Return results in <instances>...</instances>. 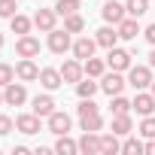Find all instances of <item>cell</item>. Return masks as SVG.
Returning a JSON list of instances; mask_svg holds the SVG:
<instances>
[{
    "instance_id": "obj_31",
    "label": "cell",
    "mask_w": 155,
    "mask_h": 155,
    "mask_svg": "<svg viewBox=\"0 0 155 155\" xmlns=\"http://www.w3.org/2000/svg\"><path fill=\"white\" fill-rule=\"evenodd\" d=\"M101 125H104L101 113H91V116H82V131H101Z\"/></svg>"
},
{
    "instance_id": "obj_23",
    "label": "cell",
    "mask_w": 155,
    "mask_h": 155,
    "mask_svg": "<svg viewBox=\"0 0 155 155\" xmlns=\"http://www.w3.org/2000/svg\"><path fill=\"white\" fill-rule=\"evenodd\" d=\"M82 67H85V76H91V79H94V76H104V67H107V64H104L101 58H94V55H91V58H85V61H82Z\"/></svg>"
},
{
    "instance_id": "obj_11",
    "label": "cell",
    "mask_w": 155,
    "mask_h": 155,
    "mask_svg": "<svg viewBox=\"0 0 155 155\" xmlns=\"http://www.w3.org/2000/svg\"><path fill=\"white\" fill-rule=\"evenodd\" d=\"M61 76H64V82H79L82 76H85V67L79 64V58L64 61V67H61Z\"/></svg>"
},
{
    "instance_id": "obj_20",
    "label": "cell",
    "mask_w": 155,
    "mask_h": 155,
    "mask_svg": "<svg viewBox=\"0 0 155 155\" xmlns=\"http://www.w3.org/2000/svg\"><path fill=\"white\" fill-rule=\"evenodd\" d=\"M94 40H97V46H104V49H113V46L119 43V28H101Z\"/></svg>"
},
{
    "instance_id": "obj_3",
    "label": "cell",
    "mask_w": 155,
    "mask_h": 155,
    "mask_svg": "<svg viewBox=\"0 0 155 155\" xmlns=\"http://www.w3.org/2000/svg\"><path fill=\"white\" fill-rule=\"evenodd\" d=\"M128 82L122 79V70H113V73H104V79H101V88L113 97V94H122V88H125Z\"/></svg>"
},
{
    "instance_id": "obj_14",
    "label": "cell",
    "mask_w": 155,
    "mask_h": 155,
    "mask_svg": "<svg viewBox=\"0 0 155 155\" xmlns=\"http://www.w3.org/2000/svg\"><path fill=\"white\" fill-rule=\"evenodd\" d=\"M116 28H119V40H137V34H140V25L134 15H125Z\"/></svg>"
},
{
    "instance_id": "obj_4",
    "label": "cell",
    "mask_w": 155,
    "mask_h": 155,
    "mask_svg": "<svg viewBox=\"0 0 155 155\" xmlns=\"http://www.w3.org/2000/svg\"><path fill=\"white\" fill-rule=\"evenodd\" d=\"M3 101H6L9 107H21V104L28 101V91H25V82H9V85L3 88Z\"/></svg>"
},
{
    "instance_id": "obj_12",
    "label": "cell",
    "mask_w": 155,
    "mask_h": 155,
    "mask_svg": "<svg viewBox=\"0 0 155 155\" xmlns=\"http://www.w3.org/2000/svg\"><path fill=\"white\" fill-rule=\"evenodd\" d=\"M49 131H52L55 137L67 134V131H70V116H67V113H61V110H55V113L49 116Z\"/></svg>"
},
{
    "instance_id": "obj_25",
    "label": "cell",
    "mask_w": 155,
    "mask_h": 155,
    "mask_svg": "<svg viewBox=\"0 0 155 155\" xmlns=\"http://www.w3.org/2000/svg\"><path fill=\"white\" fill-rule=\"evenodd\" d=\"M9 25H12V31H15L18 37H25V34L31 31V25H34V21H31L28 15H18V12H15V15L9 18Z\"/></svg>"
},
{
    "instance_id": "obj_17",
    "label": "cell",
    "mask_w": 155,
    "mask_h": 155,
    "mask_svg": "<svg viewBox=\"0 0 155 155\" xmlns=\"http://www.w3.org/2000/svg\"><path fill=\"white\" fill-rule=\"evenodd\" d=\"M15 128H18L21 134H37V131H40V116H37V113H25V116L15 119Z\"/></svg>"
},
{
    "instance_id": "obj_26",
    "label": "cell",
    "mask_w": 155,
    "mask_h": 155,
    "mask_svg": "<svg viewBox=\"0 0 155 155\" xmlns=\"http://www.w3.org/2000/svg\"><path fill=\"white\" fill-rule=\"evenodd\" d=\"M125 9H128V15L140 18V15H146V12H149V0H128Z\"/></svg>"
},
{
    "instance_id": "obj_8",
    "label": "cell",
    "mask_w": 155,
    "mask_h": 155,
    "mask_svg": "<svg viewBox=\"0 0 155 155\" xmlns=\"http://www.w3.org/2000/svg\"><path fill=\"white\" fill-rule=\"evenodd\" d=\"M15 52H18L21 58H37V55H40V40H37V37H31V34H25V37H18Z\"/></svg>"
},
{
    "instance_id": "obj_37",
    "label": "cell",
    "mask_w": 155,
    "mask_h": 155,
    "mask_svg": "<svg viewBox=\"0 0 155 155\" xmlns=\"http://www.w3.org/2000/svg\"><path fill=\"white\" fill-rule=\"evenodd\" d=\"M143 37H146V40H149V43H152V46H155V25H149V28H146V31H143Z\"/></svg>"
},
{
    "instance_id": "obj_35",
    "label": "cell",
    "mask_w": 155,
    "mask_h": 155,
    "mask_svg": "<svg viewBox=\"0 0 155 155\" xmlns=\"http://www.w3.org/2000/svg\"><path fill=\"white\" fill-rule=\"evenodd\" d=\"M15 15V0H0V18H12Z\"/></svg>"
},
{
    "instance_id": "obj_13",
    "label": "cell",
    "mask_w": 155,
    "mask_h": 155,
    "mask_svg": "<svg viewBox=\"0 0 155 155\" xmlns=\"http://www.w3.org/2000/svg\"><path fill=\"white\" fill-rule=\"evenodd\" d=\"M94 49H97V40H91V37H79V40L73 43V55L79 58V61L91 58V55H94Z\"/></svg>"
},
{
    "instance_id": "obj_38",
    "label": "cell",
    "mask_w": 155,
    "mask_h": 155,
    "mask_svg": "<svg viewBox=\"0 0 155 155\" xmlns=\"http://www.w3.org/2000/svg\"><path fill=\"white\" fill-rule=\"evenodd\" d=\"M146 152H149V155H155V137H152V140L146 143Z\"/></svg>"
},
{
    "instance_id": "obj_22",
    "label": "cell",
    "mask_w": 155,
    "mask_h": 155,
    "mask_svg": "<svg viewBox=\"0 0 155 155\" xmlns=\"http://www.w3.org/2000/svg\"><path fill=\"white\" fill-rule=\"evenodd\" d=\"M55 152H58V155H76V152H79V143L70 140L67 134H61L58 143H55Z\"/></svg>"
},
{
    "instance_id": "obj_16",
    "label": "cell",
    "mask_w": 155,
    "mask_h": 155,
    "mask_svg": "<svg viewBox=\"0 0 155 155\" xmlns=\"http://www.w3.org/2000/svg\"><path fill=\"white\" fill-rule=\"evenodd\" d=\"M34 113H37L40 119H49V116L55 113V101H52V94H37V97H34Z\"/></svg>"
},
{
    "instance_id": "obj_6",
    "label": "cell",
    "mask_w": 155,
    "mask_h": 155,
    "mask_svg": "<svg viewBox=\"0 0 155 155\" xmlns=\"http://www.w3.org/2000/svg\"><path fill=\"white\" fill-rule=\"evenodd\" d=\"M15 76L21 82H34V79H40V67L34 64V58H21L15 64Z\"/></svg>"
},
{
    "instance_id": "obj_21",
    "label": "cell",
    "mask_w": 155,
    "mask_h": 155,
    "mask_svg": "<svg viewBox=\"0 0 155 155\" xmlns=\"http://www.w3.org/2000/svg\"><path fill=\"white\" fill-rule=\"evenodd\" d=\"M116 152H122V143H119V134H104L101 137V155H116Z\"/></svg>"
},
{
    "instance_id": "obj_5",
    "label": "cell",
    "mask_w": 155,
    "mask_h": 155,
    "mask_svg": "<svg viewBox=\"0 0 155 155\" xmlns=\"http://www.w3.org/2000/svg\"><path fill=\"white\" fill-rule=\"evenodd\" d=\"M40 85H43L46 91H55V88H61V85H64V76H61V70H55V67H43V70H40Z\"/></svg>"
},
{
    "instance_id": "obj_7",
    "label": "cell",
    "mask_w": 155,
    "mask_h": 155,
    "mask_svg": "<svg viewBox=\"0 0 155 155\" xmlns=\"http://www.w3.org/2000/svg\"><path fill=\"white\" fill-rule=\"evenodd\" d=\"M101 15H104V21H110V25H119V21L128 15V9L119 3V0H107V3H104V9H101Z\"/></svg>"
},
{
    "instance_id": "obj_39",
    "label": "cell",
    "mask_w": 155,
    "mask_h": 155,
    "mask_svg": "<svg viewBox=\"0 0 155 155\" xmlns=\"http://www.w3.org/2000/svg\"><path fill=\"white\" fill-rule=\"evenodd\" d=\"M149 67L155 70V49H152V55H149Z\"/></svg>"
},
{
    "instance_id": "obj_33",
    "label": "cell",
    "mask_w": 155,
    "mask_h": 155,
    "mask_svg": "<svg viewBox=\"0 0 155 155\" xmlns=\"http://www.w3.org/2000/svg\"><path fill=\"white\" fill-rule=\"evenodd\" d=\"M12 79H15V70H12L9 64H0V88H6Z\"/></svg>"
},
{
    "instance_id": "obj_32",
    "label": "cell",
    "mask_w": 155,
    "mask_h": 155,
    "mask_svg": "<svg viewBox=\"0 0 155 155\" xmlns=\"http://www.w3.org/2000/svg\"><path fill=\"white\" fill-rule=\"evenodd\" d=\"M140 134L143 137H155V116H143V122H140Z\"/></svg>"
},
{
    "instance_id": "obj_34",
    "label": "cell",
    "mask_w": 155,
    "mask_h": 155,
    "mask_svg": "<svg viewBox=\"0 0 155 155\" xmlns=\"http://www.w3.org/2000/svg\"><path fill=\"white\" fill-rule=\"evenodd\" d=\"M76 113H79V119H82V116H91V113H97V104H94L91 97H82V104L76 107Z\"/></svg>"
},
{
    "instance_id": "obj_41",
    "label": "cell",
    "mask_w": 155,
    "mask_h": 155,
    "mask_svg": "<svg viewBox=\"0 0 155 155\" xmlns=\"http://www.w3.org/2000/svg\"><path fill=\"white\" fill-rule=\"evenodd\" d=\"M149 88H152V94H155V79H152V85H149Z\"/></svg>"
},
{
    "instance_id": "obj_9",
    "label": "cell",
    "mask_w": 155,
    "mask_h": 155,
    "mask_svg": "<svg viewBox=\"0 0 155 155\" xmlns=\"http://www.w3.org/2000/svg\"><path fill=\"white\" fill-rule=\"evenodd\" d=\"M107 64H110L113 70H128V67H131V52H125V49L113 46V49H110V55H107Z\"/></svg>"
},
{
    "instance_id": "obj_1",
    "label": "cell",
    "mask_w": 155,
    "mask_h": 155,
    "mask_svg": "<svg viewBox=\"0 0 155 155\" xmlns=\"http://www.w3.org/2000/svg\"><path fill=\"white\" fill-rule=\"evenodd\" d=\"M128 85H134L137 91H146L152 85V67H128Z\"/></svg>"
},
{
    "instance_id": "obj_2",
    "label": "cell",
    "mask_w": 155,
    "mask_h": 155,
    "mask_svg": "<svg viewBox=\"0 0 155 155\" xmlns=\"http://www.w3.org/2000/svg\"><path fill=\"white\" fill-rule=\"evenodd\" d=\"M49 49L55 52V55H64L67 49H73V43H70V31L64 28V31H49Z\"/></svg>"
},
{
    "instance_id": "obj_40",
    "label": "cell",
    "mask_w": 155,
    "mask_h": 155,
    "mask_svg": "<svg viewBox=\"0 0 155 155\" xmlns=\"http://www.w3.org/2000/svg\"><path fill=\"white\" fill-rule=\"evenodd\" d=\"M3 43H6V40H3V34H0V49H3Z\"/></svg>"
},
{
    "instance_id": "obj_24",
    "label": "cell",
    "mask_w": 155,
    "mask_h": 155,
    "mask_svg": "<svg viewBox=\"0 0 155 155\" xmlns=\"http://www.w3.org/2000/svg\"><path fill=\"white\" fill-rule=\"evenodd\" d=\"M101 88V82H91V76H88V79H79V82H76V94H79V97H94V91Z\"/></svg>"
},
{
    "instance_id": "obj_36",
    "label": "cell",
    "mask_w": 155,
    "mask_h": 155,
    "mask_svg": "<svg viewBox=\"0 0 155 155\" xmlns=\"http://www.w3.org/2000/svg\"><path fill=\"white\" fill-rule=\"evenodd\" d=\"M9 131H12V119L9 116H0V137H6Z\"/></svg>"
},
{
    "instance_id": "obj_29",
    "label": "cell",
    "mask_w": 155,
    "mask_h": 155,
    "mask_svg": "<svg viewBox=\"0 0 155 155\" xmlns=\"http://www.w3.org/2000/svg\"><path fill=\"white\" fill-rule=\"evenodd\" d=\"M110 110H113V116H119V113H131L134 107H131V101H128V97L113 94V107H110Z\"/></svg>"
},
{
    "instance_id": "obj_42",
    "label": "cell",
    "mask_w": 155,
    "mask_h": 155,
    "mask_svg": "<svg viewBox=\"0 0 155 155\" xmlns=\"http://www.w3.org/2000/svg\"><path fill=\"white\" fill-rule=\"evenodd\" d=\"M0 104H6V101H3V91H0Z\"/></svg>"
},
{
    "instance_id": "obj_27",
    "label": "cell",
    "mask_w": 155,
    "mask_h": 155,
    "mask_svg": "<svg viewBox=\"0 0 155 155\" xmlns=\"http://www.w3.org/2000/svg\"><path fill=\"white\" fill-rule=\"evenodd\" d=\"M64 28H67L70 34H79V31L85 28V18H82L79 12H73V15H64Z\"/></svg>"
},
{
    "instance_id": "obj_28",
    "label": "cell",
    "mask_w": 155,
    "mask_h": 155,
    "mask_svg": "<svg viewBox=\"0 0 155 155\" xmlns=\"http://www.w3.org/2000/svg\"><path fill=\"white\" fill-rule=\"evenodd\" d=\"M76 9H79V0H58V3H55L58 15H73Z\"/></svg>"
},
{
    "instance_id": "obj_19",
    "label": "cell",
    "mask_w": 155,
    "mask_h": 155,
    "mask_svg": "<svg viewBox=\"0 0 155 155\" xmlns=\"http://www.w3.org/2000/svg\"><path fill=\"white\" fill-rule=\"evenodd\" d=\"M131 131H134L131 113H119V116H113V134H119V137H128Z\"/></svg>"
},
{
    "instance_id": "obj_30",
    "label": "cell",
    "mask_w": 155,
    "mask_h": 155,
    "mask_svg": "<svg viewBox=\"0 0 155 155\" xmlns=\"http://www.w3.org/2000/svg\"><path fill=\"white\" fill-rule=\"evenodd\" d=\"M122 152H125V155H140V152H146V143H140V140L128 137V140L122 143Z\"/></svg>"
},
{
    "instance_id": "obj_15",
    "label": "cell",
    "mask_w": 155,
    "mask_h": 155,
    "mask_svg": "<svg viewBox=\"0 0 155 155\" xmlns=\"http://www.w3.org/2000/svg\"><path fill=\"white\" fill-rule=\"evenodd\" d=\"M55 18H58L55 6H52V9H40V12L34 15V25H37L40 31H46V34H49V31H55Z\"/></svg>"
},
{
    "instance_id": "obj_10",
    "label": "cell",
    "mask_w": 155,
    "mask_h": 155,
    "mask_svg": "<svg viewBox=\"0 0 155 155\" xmlns=\"http://www.w3.org/2000/svg\"><path fill=\"white\" fill-rule=\"evenodd\" d=\"M131 107H134L140 116H152V113H155V94H152V91H149V94H146V91H137V97L131 101Z\"/></svg>"
},
{
    "instance_id": "obj_18",
    "label": "cell",
    "mask_w": 155,
    "mask_h": 155,
    "mask_svg": "<svg viewBox=\"0 0 155 155\" xmlns=\"http://www.w3.org/2000/svg\"><path fill=\"white\" fill-rule=\"evenodd\" d=\"M79 152H85V155H97V152H101V137H97V131H85V134H82Z\"/></svg>"
}]
</instances>
